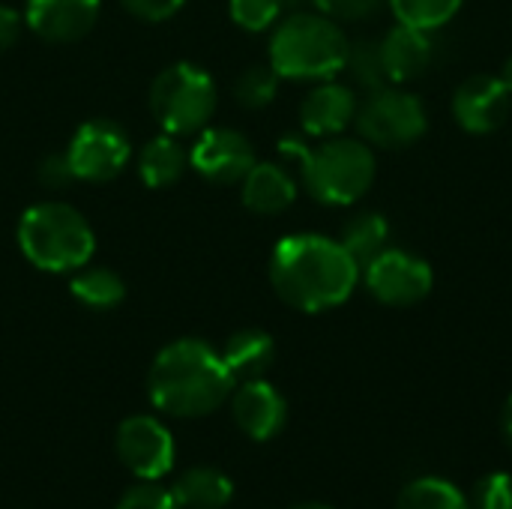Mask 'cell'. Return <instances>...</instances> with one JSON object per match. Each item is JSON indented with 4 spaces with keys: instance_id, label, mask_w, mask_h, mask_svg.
<instances>
[{
    "instance_id": "6da1fadb",
    "label": "cell",
    "mask_w": 512,
    "mask_h": 509,
    "mask_svg": "<svg viewBox=\"0 0 512 509\" xmlns=\"http://www.w3.org/2000/svg\"><path fill=\"white\" fill-rule=\"evenodd\" d=\"M360 282V264L339 240L321 234H291L270 255V285L297 312H327L342 306Z\"/></svg>"
},
{
    "instance_id": "7a4b0ae2",
    "label": "cell",
    "mask_w": 512,
    "mask_h": 509,
    "mask_svg": "<svg viewBox=\"0 0 512 509\" xmlns=\"http://www.w3.org/2000/svg\"><path fill=\"white\" fill-rule=\"evenodd\" d=\"M234 384L222 354L204 339H177L165 345L147 372L150 402L177 420L213 414L231 399Z\"/></svg>"
},
{
    "instance_id": "3957f363",
    "label": "cell",
    "mask_w": 512,
    "mask_h": 509,
    "mask_svg": "<svg viewBox=\"0 0 512 509\" xmlns=\"http://www.w3.org/2000/svg\"><path fill=\"white\" fill-rule=\"evenodd\" d=\"M282 153L300 165L306 192L330 207H348L360 201L375 180V156L363 138L336 135L318 147H306L297 138H285Z\"/></svg>"
},
{
    "instance_id": "277c9868",
    "label": "cell",
    "mask_w": 512,
    "mask_h": 509,
    "mask_svg": "<svg viewBox=\"0 0 512 509\" xmlns=\"http://www.w3.org/2000/svg\"><path fill=\"white\" fill-rule=\"evenodd\" d=\"M348 36L321 12H297L285 18L270 39V66L279 78L330 81L345 69Z\"/></svg>"
},
{
    "instance_id": "5b68a950",
    "label": "cell",
    "mask_w": 512,
    "mask_h": 509,
    "mask_svg": "<svg viewBox=\"0 0 512 509\" xmlns=\"http://www.w3.org/2000/svg\"><path fill=\"white\" fill-rule=\"evenodd\" d=\"M18 249L45 273H75L78 267L90 264L96 237L72 204L42 201L21 213Z\"/></svg>"
},
{
    "instance_id": "8992f818",
    "label": "cell",
    "mask_w": 512,
    "mask_h": 509,
    "mask_svg": "<svg viewBox=\"0 0 512 509\" xmlns=\"http://www.w3.org/2000/svg\"><path fill=\"white\" fill-rule=\"evenodd\" d=\"M150 111L168 135L201 132L216 111V84L201 66L174 63L156 75Z\"/></svg>"
},
{
    "instance_id": "52a82bcc",
    "label": "cell",
    "mask_w": 512,
    "mask_h": 509,
    "mask_svg": "<svg viewBox=\"0 0 512 509\" xmlns=\"http://www.w3.org/2000/svg\"><path fill=\"white\" fill-rule=\"evenodd\" d=\"M357 132L369 147H384V150H396V147H408L414 141H420L429 129V117L423 102L396 87H381L372 90L360 105H357Z\"/></svg>"
},
{
    "instance_id": "ba28073f",
    "label": "cell",
    "mask_w": 512,
    "mask_h": 509,
    "mask_svg": "<svg viewBox=\"0 0 512 509\" xmlns=\"http://www.w3.org/2000/svg\"><path fill=\"white\" fill-rule=\"evenodd\" d=\"M360 276L378 303L396 306V309L423 303L435 285L432 267L423 258H417L405 249H390V246L378 258H372L360 270Z\"/></svg>"
},
{
    "instance_id": "9c48e42d",
    "label": "cell",
    "mask_w": 512,
    "mask_h": 509,
    "mask_svg": "<svg viewBox=\"0 0 512 509\" xmlns=\"http://www.w3.org/2000/svg\"><path fill=\"white\" fill-rule=\"evenodd\" d=\"M114 450H117V459L126 465V471H132L141 483H159L174 468V459H177L174 435L168 432L162 420L147 417V414L126 417L120 423Z\"/></svg>"
},
{
    "instance_id": "30bf717a",
    "label": "cell",
    "mask_w": 512,
    "mask_h": 509,
    "mask_svg": "<svg viewBox=\"0 0 512 509\" xmlns=\"http://www.w3.org/2000/svg\"><path fill=\"white\" fill-rule=\"evenodd\" d=\"M129 156H132L129 135L111 120H90L78 126L66 150L75 180H87V183L114 180L126 168Z\"/></svg>"
},
{
    "instance_id": "8fae6325",
    "label": "cell",
    "mask_w": 512,
    "mask_h": 509,
    "mask_svg": "<svg viewBox=\"0 0 512 509\" xmlns=\"http://www.w3.org/2000/svg\"><path fill=\"white\" fill-rule=\"evenodd\" d=\"M252 141L228 126H204L195 147L189 150V165L210 183L231 186L240 183L255 165Z\"/></svg>"
},
{
    "instance_id": "7c38bea8",
    "label": "cell",
    "mask_w": 512,
    "mask_h": 509,
    "mask_svg": "<svg viewBox=\"0 0 512 509\" xmlns=\"http://www.w3.org/2000/svg\"><path fill=\"white\" fill-rule=\"evenodd\" d=\"M512 93L501 84V78L492 75H474L462 81L453 93V117L456 123L471 135H489L495 132L512 108Z\"/></svg>"
},
{
    "instance_id": "4fadbf2b",
    "label": "cell",
    "mask_w": 512,
    "mask_h": 509,
    "mask_svg": "<svg viewBox=\"0 0 512 509\" xmlns=\"http://www.w3.org/2000/svg\"><path fill=\"white\" fill-rule=\"evenodd\" d=\"M231 414L246 438L273 441L288 423V402L273 384L255 378V381H243L231 393Z\"/></svg>"
},
{
    "instance_id": "5bb4252c",
    "label": "cell",
    "mask_w": 512,
    "mask_h": 509,
    "mask_svg": "<svg viewBox=\"0 0 512 509\" xmlns=\"http://www.w3.org/2000/svg\"><path fill=\"white\" fill-rule=\"evenodd\" d=\"M99 0H27L24 21L45 42H75L93 30Z\"/></svg>"
},
{
    "instance_id": "9a60e30c",
    "label": "cell",
    "mask_w": 512,
    "mask_h": 509,
    "mask_svg": "<svg viewBox=\"0 0 512 509\" xmlns=\"http://www.w3.org/2000/svg\"><path fill=\"white\" fill-rule=\"evenodd\" d=\"M357 96L351 87L330 81H318L315 90H309V96L300 105V123L306 129V135L315 138H336L348 129V123H354L357 117Z\"/></svg>"
},
{
    "instance_id": "2e32d148",
    "label": "cell",
    "mask_w": 512,
    "mask_h": 509,
    "mask_svg": "<svg viewBox=\"0 0 512 509\" xmlns=\"http://www.w3.org/2000/svg\"><path fill=\"white\" fill-rule=\"evenodd\" d=\"M378 42H381V57H384V69H387L390 84H408L432 66L435 45H432L429 30L399 24Z\"/></svg>"
},
{
    "instance_id": "e0dca14e",
    "label": "cell",
    "mask_w": 512,
    "mask_h": 509,
    "mask_svg": "<svg viewBox=\"0 0 512 509\" xmlns=\"http://www.w3.org/2000/svg\"><path fill=\"white\" fill-rule=\"evenodd\" d=\"M243 204L258 216H276L285 213L297 198V180L288 174V168L273 162H255L249 174L240 180Z\"/></svg>"
},
{
    "instance_id": "ac0fdd59",
    "label": "cell",
    "mask_w": 512,
    "mask_h": 509,
    "mask_svg": "<svg viewBox=\"0 0 512 509\" xmlns=\"http://www.w3.org/2000/svg\"><path fill=\"white\" fill-rule=\"evenodd\" d=\"M234 381H255L276 363V342L264 330H237L219 351Z\"/></svg>"
},
{
    "instance_id": "d6986e66",
    "label": "cell",
    "mask_w": 512,
    "mask_h": 509,
    "mask_svg": "<svg viewBox=\"0 0 512 509\" xmlns=\"http://www.w3.org/2000/svg\"><path fill=\"white\" fill-rule=\"evenodd\" d=\"M171 492L183 509H225L234 498V483L219 468L195 465L174 480Z\"/></svg>"
},
{
    "instance_id": "ffe728a7",
    "label": "cell",
    "mask_w": 512,
    "mask_h": 509,
    "mask_svg": "<svg viewBox=\"0 0 512 509\" xmlns=\"http://www.w3.org/2000/svg\"><path fill=\"white\" fill-rule=\"evenodd\" d=\"M186 165H189V153L183 150L177 135H168V132L153 138L138 156V174L150 189L174 186L183 177Z\"/></svg>"
},
{
    "instance_id": "44dd1931",
    "label": "cell",
    "mask_w": 512,
    "mask_h": 509,
    "mask_svg": "<svg viewBox=\"0 0 512 509\" xmlns=\"http://www.w3.org/2000/svg\"><path fill=\"white\" fill-rule=\"evenodd\" d=\"M387 240H390V225L381 213H372V210L354 213L342 225V234H339V243L360 264V270L387 249Z\"/></svg>"
},
{
    "instance_id": "7402d4cb",
    "label": "cell",
    "mask_w": 512,
    "mask_h": 509,
    "mask_svg": "<svg viewBox=\"0 0 512 509\" xmlns=\"http://www.w3.org/2000/svg\"><path fill=\"white\" fill-rule=\"evenodd\" d=\"M69 291L72 297L87 306V309H96V312H108L114 306L123 303L126 297V285L123 279L108 270V267H78L69 279Z\"/></svg>"
},
{
    "instance_id": "603a6c76",
    "label": "cell",
    "mask_w": 512,
    "mask_h": 509,
    "mask_svg": "<svg viewBox=\"0 0 512 509\" xmlns=\"http://www.w3.org/2000/svg\"><path fill=\"white\" fill-rule=\"evenodd\" d=\"M396 509H471V501L450 480L420 477L402 489Z\"/></svg>"
},
{
    "instance_id": "cb8c5ba5",
    "label": "cell",
    "mask_w": 512,
    "mask_h": 509,
    "mask_svg": "<svg viewBox=\"0 0 512 509\" xmlns=\"http://www.w3.org/2000/svg\"><path fill=\"white\" fill-rule=\"evenodd\" d=\"M465 0H387V6L393 9L399 24L417 27V30H438L447 21H453V15L462 9Z\"/></svg>"
},
{
    "instance_id": "d4e9b609",
    "label": "cell",
    "mask_w": 512,
    "mask_h": 509,
    "mask_svg": "<svg viewBox=\"0 0 512 509\" xmlns=\"http://www.w3.org/2000/svg\"><path fill=\"white\" fill-rule=\"evenodd\" d=\"M345 69H348V72L354 75V81H357L360 87H366L369 93L390 84V81H387V69H384V57H381V42H372V39L351 42Z\"/></svg>"
},
{
    "instance_id": "484cf974",
    "label": "cell",
    "mask_w": 512,
    "mask_h": 509,
    "mask_svg": "<svg viewBox=\"0 0 512 509\" xmlns=\"http://www.w3.org/2000/svg\"><path fill=\"white\" fill-rule=\"evenodd\" d=\"M279 93V72L267 63V66H249L237 84H234V96L243 108H267Z\"/></svg>"
},
{
    "instance_id": "4316f807",
    "label": "cell",
    "mask_w": 512,
    "mask_h": 509,
    "mask_svg": "<svg viewBox=\"0 0 512 509\" xmlns=\"http://www.w3.org/2000/svg\"><path fill=\"white\" fill-rule=\"evenodd\" d=\"M285 9V0H231V18L243 30H267Z\"/></svg>"
},
{
    "instance_id": "83f0119b",
    "label": "cell",
    "mask_w": 512,
    "mask_h": 509,
    "mask_svg": "<svg viewBox=\"0 0 512 509\" xmlns=\"http://www.w3.org/2000/svg\"><path fill=\"white\" fill-rule=\"evenodd\" d=\"M471 509H512V477L510 474H486L477 480L471 492Z\"/></svg>"
},
{
    "instance_id": "f1b7e54d",
    "label": "cell",
    "mask_w": 512,
    "mask_h": 509,
    "mask_svg": "<svg viewBox=\"0 0 512 509\" xmlns=\"http://www.w3.org/2000/svg\"><path fill=\"white\" fill-rule=\"evenodd\" d=\"M117 509H183L180 501L174 498L171 489L159 486V483H138L135 489H129L123 495V501Z\"/></svg>"
},
{
    "instance_id": "f546056e",
    "label": "cell",
    "mask_w": 512,
    "mask_h": 509,
    "mask_svg": "<svg viewBox=\"0 0 512 509\" xmlns=\"http://www.w3.org/2000/svg\"><path fill=\"white\" fill-rule=\"evenodd\" d=\"M312 3L321 15H327L339 24V21H366L387 0H312Z\"/></svg>"
},
{
    "instance_id": "4dcf8cb0",
    "label": "cell",
    "mask_w": 512,
    "mask_h": 509,
    "mask_svg": "<svg viewBox=\"0 0 512 509\" xmlns=\"http://www.w3.org/2000/svg\"><path fill=\"white\" fill-rule=\"evenodd\" d=\"M72 180H75V174H72V165H69L66 153H51V156L42 159V165H39V183L45 189H66Z\"/></svg>"
},
{
    "instance_id": "1f68e13d",
    "label": "cell",
    "mask_w": 512,
    "mask_h": 509,
    "mask_svg": "<svg viewBox=\"0 0 512 509\" xmlns=\"http://www.w3.org/2000/svg\"><path fill=\"white\" fill-rule=\"evenodd\" d=\"M183 3H186V0H123V6H126L135 18L153 21V24L171 18V15H177Z\"/></svg>"
},
{
    "instance_id": "d6a6232c",
    "label": "cell",
    "mask_w": 512,
    "mask_h": 509,
    "mask_svg": "<svg viewBox=\"0 0 512 509\" xmlns=\"http://www.w3.org/2000/svg\"><path fill=\"white\" fill-rule=\"evenodd\" d=\"M21 27H24L21 15L12 6H0V51H9L18 42Z\"/></svg>"
},
{
    "instance_id": "836d02e7",
    "label": "cell",
    "mask_w": 512,
    "mask_h": 509,
    "mask_svg": "<svg viewBox=\"0 0 512 509\" xmlns=\"http://www.w3.org/2000/svg\"><path fill=\"white\" fill-rule=\"evenodd\" d=\"M501 435H504L507 447L512 450V393L510 399L504 402V411H501Z\"/></svg>"
},
{
    "instance_id": "e575fe53",
    "label": "cell",
    "mask_w": 512,
    "mask_h": 509,
    "mask_svg": "<svg viewBox=\"0 0 512 509\" xmlns=\"http://www.w3.org/2000/svg\"><path fill=\"white\" fill-rule=\"evenodd\" d=\"M498 78H501V84H504V87L512 93V54L504 60V66H501V75H498Z\"/></svg>"
},
{
    "instance_id": "d590c367",
    "label": "cell",
    "mask_w": 512,
    "mask_h": 509,
    "mask_svg": "<svg viewBox=\"0 0 512 509\" xmlns=\"http://www.w3.org/2000/svg\"><path fill=\"white\" fill-rule=\"evenodd\" d=\"M291 509H333V507H327V504H297V507H291Z\"/></svg>"
}]
</instances>
